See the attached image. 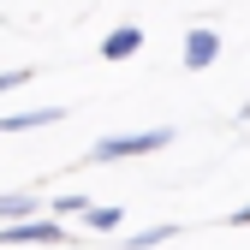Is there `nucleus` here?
Here are the masks:
<instances>
[{
	"label": "nucleus",
	"instance_id": "nucleus-6",
	"mask_svg": "<svg viewBox=\"0 0 250 250\" xmlns=\"http://www.w3.org/2000/svg\"><path fill=\"white\" fill-rule=\"evenodd\" d=\"M131 54H143V30L137 24H119V30L102 36V60H131Z\"/></svg>",
	"mask_w": 250,
	"mask_h": 250
},
{
	"label": "nucleus",
	"instance_id": "nucleus-3",
	"mask_svg": "<svg viewBox=\"0 0 250 250\" xmlns=\"http://www.w3.org/2000/svg\"><path fill=\"white\" fill-rule=\"evenodd\" d=\"M185 72H208L214 66V60H221V30H214V24H197L191 30V36H185Z\"/></svg>",
	"mask_w": 250,
	"mask_h": 250
},
{
	"label": "nucleus",
	"instance_id": "nucleus-8",
	"mask_svg": "<svg viewBox=\"0 0 250 250\" xmlns=\"http://www.w3.org/2000/svg\"><path fill=\"white\" fill-rule=\"evenodd\" d=\"M179 227L173 221H161V227H143V232H131V238H125V244H131V250H155V244H167Z\"/></svg>",
	"mask_w": 250,
	"mask_h": 250
},
{
	"label": "nucleus",
	"instance_id": "nucleus-7",
	"mask_svg": "<svg viewBox=\"0 0 250 250\" xmlns=\"http://www.w3.org/2000/svg\"><path fill=\"white\" fill-rule=\"evenodd\" d=\"M83 227H89V232H119V227H125V208H119V203H89Z\"/></svg>",
	"mask_w": 250,
	"mask_h": 250
},
{
	"label": "nucleus",
	"instance_id": "nucleus-5",
	"mask_svg": "<svg viewBox=\"0 0 250 250\" xmlns=\"http://www.w3.org/2000/svg\"><path fill=\"white\" fill-rule=\"evenodd\" d=\"M36 214H42V197H36V191H0V227L36 221Z\"/></svg>",
	"mask_w": 250,
	"mask_h": 250
},
{
	"label": "nucleus",
	"instance_id": "nucleus-9",
	"mask_svg": "<svg viewBox=\"0 0 250 250\" xmlns=\"http://www.w3.org/2000/svg\"><path fill=\"white\" fill-rule=\"evenodd\" d=\"M48 208H54V214H78V221H83V214H89V197H83V191H66V197H54Z\"/></svg>",
	"mask_w": 250,
	"mask_h": 250
},
{
	"label": "nucleus",
	"instance_id": "nucleus-11",
	"mask_svg": "<svg viewBox=\"0 0 250 250\" xmlns=\"http://www.w3.org/2000/svg\"><path fill=\"white\" fill-rule=\"evenodd\" d=\"M227 227H250V203H244V208H232V214H227Z\"/></svg>",
	"mask_w": 250,
	"mask_h": 250
},
{
	"label": "nucleus",
	"instance_id": "nucleus-1",
	"mask_svg": "<svg viewBox=\"0 0 250 250\" xmlns=\"http://www.w3.org/2000/svg\"><path fill=\"white\" fill-rule=\"evenodd\" d=\"M173 143V125H149V131H113L89 149V161H137V155H155Z\"/></svg>",
	"mask_w": 250,
	"mask_h": 250
},
{
	"label": "nucleus",
	"instance_id": "nucleus-4",
	"mask_svg": "<svg viewBox=\"0 0 250 250\" xmlns=\"http://www.w3.org/2000/svg\"><path fill=\"white\" fill-rule=\"evenodd\" d=\"M66 107H18V113H0V131L18 137V131H42V125H60Z\"/></svg>",
	"mask_w": 250,
	"mask_h": 250
},
{
	"label": "nucleus",
	"instance_id": "nucleus-2",
	"mask_svg": "<svg viewBox=\"0 0 250 250\" xmlns=\"http://www.w3.org/2000/svg\"><path fill=\"white\" fill-rule=\"evenodd\" d=\"M60 221H48V214H36V221H12L0 227V244H30V250H60Z\"/></svg>",
	"mask_w": 250,
	"mask_h": 250
},
{
	"label": "nucleus",
	"instance_id": "nucleus-10",
	"mask_svg": "<svg viewBox=\"0 0 250 250\" xmlns=\"http://www.w3.org/2000/svg\"><path fill=\"white\" fill-rule=\"evenodd\" d=\"M30 78H42L36 66H12V72H0V96H6V89H24Z\"/></svg>",
	"mask_w": 250,
	"mask_h": 250
}]
</instances>
